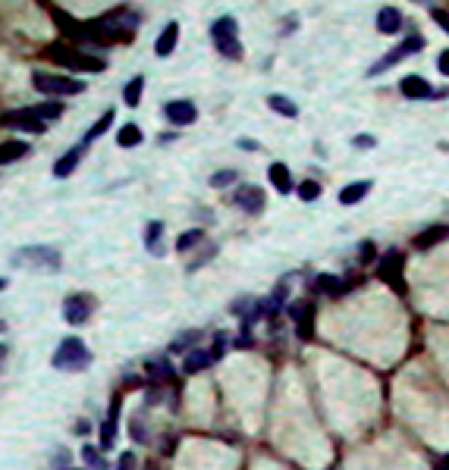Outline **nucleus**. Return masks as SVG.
<instances>
[{"instance_id":"f257e3e1","label":"nucleus","mask_w":449,"mask_h":470,"mask_svg":"<svg viewBox=\"0 0 449 470\" xmlns=\"http://www.w3.org/2000/svg\"><path fill=\"white\" fill-rule=\"evenodd\" d=\"M51 363H54V370L79 373V370H85L91 363V351H89V345H85L79 336H66L63 342L57 345V351H54Z\"/></svg>"},{"instance_id":"f03ea898","label":"nucleus","mask_w":449,"mask_h":470,"mask_svg":"<svg viewBox=\"0 0 449 470\" xmlns=\"http://www.w3.org/2000/svg\"><path fill=\"white\" fill-rule=\"evenodd\" d=\"M32 85L38 88L47 97H76V94L85 91L82 79H73V75H60V72H41L35 69L32 72Z\"/></svg>"},{"instance_id":"7ed1b4c3","label":"nucleus","mask_w":449,"mask_h":470,"mask_svg":"<svg viewBox=\"0 0 449 470\" xmlns=\"http://www.w3.org/2000/svg\"><path fill=\"white\" fill-rule=\"evenodd\" d=\"M211 38H214L217 54L227 60H242V41H239V22L233 16H220L211 25Z\"/></svg>"},{"instance_id":"20e7f679","label":"nucleus","mask_w":449,"mask_h":470,"mask_svg":"<svg viewBox=\"0 0 449 470\" xmlns=\"http://www.w3.org/2000/svg\"><path fill=\"white\" fill-rule=\"evenodd\" d=\"M45 267V269H51V273H57L60 269V251L57 248H51V244H29V248H22V251H16L13 254V267Z\"/></svg>"},{"instance_id":"39448f33","label":"nucleus","mask_w":449,"mask_h":470,"mask_svg":"<svg viewBox=\"0 0 449 470\" xmlns=\"http://www.w3.org/2000/svg\"><path fill=\"white\" fill-rule=\"evenodd\" d=\"M47 54H51V56H60L66 66H70V69H79V72H104V69H107V63H104L101 56L79 54V50L70 47V44H54Z\"/></svg>"},{"instance_id":"423d86ee","label":"nucleus","mask_w":449,"mask_h":470,"mask_svg":"<svg viewBox=\"0 0 449 470\" xmlns=\"http://www.w3.org/2000/svg\"><path fill=\"white\" fill-rule=\"evenodd\" d=\"M424 44H427V41H424V38L418 35V31H411V35L405 38L402 44H399V47H393L390 54H383V56H380V60L374 63L371 69H367V75H383L386 69H393L399 60H405V56H411V54H418V50H424Z\"/></svg>"},{"instance_id":"0eeeda50","label":"nucleus","mask_w":449,"mask_h":470,"mask_svg":"<svg viewBox=\"0 0 449 470\" xmlns=\"http://www.w3.org/2000/svg\"><path fill=\"white\" fill-rule=\"evenodd\" d=\"M3 129H16V132H29V135H41L47 129V123L41 116H35L32 107H22V110H7L0 116Z\"/></svg>"},{"instance_id":"6e6552de","label":"nucleus","mask_w":449,"mask_h":470,"mask_svg":"<svg viewBox=\"0 0 449 470\" xmlns=\"http://www.w3.org/2000/svg\"><path fill=\"white\" fill-rule=\"evenodd\" d=\"M95 307H98V301L91 298V295L76 292L63 301V320L70 326H85L91 320V313H95Z\"/></svg>"},{"instance_id":"1a4fd4ad","label":"nucleus","mask_w":449,"mask_h":470,"mask_svg":"<svg viewBox=\"0 0 449 470\" xmlns=\"http://www.w3.org/2000/svg\"><path fill=\"white\" fill-rule=\"evenodd\" d=\"M164 113L173 125H192L198 119V107L192 100H167Z\"/></svg>"},{"instance_id":"9d476101","label":"nucleus","mask_w":449,"mask_h":470,"mask_svg":"<svg viewBox=\"0 0 449 470\" xmlns=\"http://www.w3.org/2000/svg\"><path fill=\"white\" fill-rule=\"evenodd\" d=\"M236 204L242 207V213H261L264 210V191L258 185H242L236 188Z\"/></svg>"},{"instance_id":"9b49d317","label":"nucleus","mask_w":449,"mask_h":470,"mask_svg":"<svg viewBox=\"0 0 449 470\" xmlns=\"http://www.w3.org/2000/svg\"><path fill=\"white\" fill-rule=\"evenodd\" d=\"M399 91H402L409 100H427V97H434V91H430V81L424 79V75H405V79L399 81Z\"/></svg>"},{"instance_id":"f8f14e48","label":"nucleus","mask_w":449,"mask_h":470,"mask_svg":"<svg viewBox=\"0 0 449 470\" xmlns=\"http://www.w3.org/2000/svg\"><path fill=\"white\" fill-rule=\"evenodd\" d=\"M405 25V16L399 6H383V10L377 13V31L380 35H396V31H402Z\"/></svg>"},{"instance_id":"ddd939ff","label":"nucleus","mask_w":449,"mask_h":470,"mask_svg":"<svg viewBox=\"0 0 449 470\" xmlns=\"http://www.w3.org/2000/svg\"><path fill=\"white\" fill-rule=\"evenodd\" d=\"M374 188V182L371 179H358V182H349L346 188H340V204L342 207H355V204H361V201L367 198V191Z\"/></svg>"},{"instance_id":"4468645a","label":"nucleus","mask_w":449,"mask_h":470,"mask_svg":"<svg viewBox=\"0 0 449 470\" xmlns=\"http://www.w3.org/2000/svg\"><path fill=\"white\" fill-rule=\"evenodd\" d=\"M85 150H89L85 144H76V148H70L57 163H54V175H57V179H66V175L76 173V166H79V160L85 157Z\"/></svg>"},{"instance_id":"2eb2a0df","label":"nucleus","mask_w":449,"mask_h":470,"mask_svg":"<svg viewBox=\"0 0 449 470\" xmlns=\"http://www.w3.org/2000/svg\"><path fill=\"white\" fill-rule=\"evenodd\" d=\"M176 41H179V22H167L164 29H160L158 41H154V54L164 60V56H170L173 50H176Z\"/></svg>"},{"instance_id":"dca6fc26","label":"nucleus","mask_w":449,"mask_h":470,"mask_svg":"<svg viewBox=\"0 0 449 470\" xmlns=\"http://www.w3.org/2000/svg\"><path fill=\"white\" fill-rule=\"evenodd\" d=\"M217 357L211 354V351H204V348H192V351H185V357H183V373H201V370H208L211 363H214Z\"/></svg>"},{"instance_id":"f3484780","label":"nucleus","mask_w":449,"mask_h":470,"mask_svg":"<svg viewBox=\"0 0 449 470\" xmlns=\"http://www.w3.org/2000/svg\"><path fill=\"white\" fill-rule=\"evenodd\" d=\"M267 179H271V185L277 188L280 194H289L292 188V169L286 166V163H271V166H267Z\"/></svg>"},{"instance_id":"a211bd4d","label":"nucleus","mask_w":449,"mask_h":470,"mask_svg":"<svg viewBox=\"0 0 449 470\" xmlns=\"http://www.w3.org/2000/svg\"><path fill=\"white\" fill-rule=\"evenodd\" d=\"M29 150H32V148H29V141H22V138H10V141H3V144H0V166H3V163L22 160Z\"/></svg>"},{"instance_id":"6ab92c4d","label":"nucleus","mask_w":449,"mask_h":470,"mask_svg":"<svg viewBox=\"0 0 449 470\" xmlns=\"http://www.w3.org/2000/svg\"><path fill=\"white\" fill-rule=\"evenodd\" d=\"M160 238H164V223H160V219H151V223L145 226V248H148V254H154V257L164 254V244H160Z\"/></svg>"},{"instance_id":"aec40b11","label":"nucleus","mask_w":449,"mask_h":470,"mask_svg":"<svg viewBox=\"0 0 449 470\" xmlns=\"http://www.w3.org/2000/svg\"><path fill=\"white\" fill-rule=\"evenodd\" d=\"M267 107H271L273 113H280V116H286V119L298 116V104L289 97H283V94H271V97H267Z\"/></svg>"},{"instance_id":"412c9836","label":"nucleus","mask_w":449,"mask_h":470,"mask_svg":"<svg viewBox=\"0 0 449 470\" xmlns=\"http://www.w3.org/2000/svg\"><path fill=\"white\" fill-rule=\"evenodd\" d=\"M142 91H145V75H135V79H129L126 88H123V104H126V107H139L142 104Z\"/></svg>"},{"instance_id":"4be33fe9","label":"nucleus","mask_w":449,"mask_h":470,"mask_svg":"<svg viewBox=\"0 0 449 470\" xmlns=\"http://www.w3.org/2000/svg\"><path fill=\"white\" fill-rule=\"evenodd\" d=\"M110 125H114V110H104V113H101V119H98V123H95V125H91V129H89V132H85L82 144H85V148H91V141H98V138H101V135H104V132H107V129H110Z\"/></svg>"},{"instance_id":"5701e85b","label":"nucleus","mask_w":449,"mask_h":470,"mask_svg":"<svg viewBox=\"0 0 449 470\" xmlns=\"http://www.w3.org/2000/svg\"><path fill=\"white\" fill-rule=\"evenodd\" d=\"M314 288H317V292H324V295H340V292H346V282H342L340 276L321 273V276L314 279Z\"/></svg>"},{"instance_id":"b1692460","label":"nucleus","mask_w":449,"mask_h":470,"mask_svg":"<svg viewBox=\"0 0 449 470\" xmlns=\"http://www.w3.org/2000/svg\"><path fill=\"white\" fill-rule=\"evenodd\" d=\"M139 141H142V129L135 123H126L116 132V144H120V148H135Z\"/></svg>"},{"instance_id":"393cba45","label":"nucleus","mask_w":449,"mask_h":470,"mask_svg":"<svg viewBox=\"0 0 449 470\" xmlns=\"http://www.w3.org/2000/svg\"><path fill=\"white\" fill-rule=\"evenodd\" d=\"M82 461L89 464L91 470H107L110 461L101 455V448H95V445H82Z\"/></svg>"},{"instance_id":"a878e982","label":"nucleus","mask_w":449,"mask_h":470,"mask_svg":"<svg viewBox=\"0 0 449 470\" xmlns=\"http://www.w3.org/2000/svg\"><path fill=\"white\" fill-rule=\"evenodd\" d=\"M449 235V226H434V229H427V232H421V235L415 238V248H430V244H436L440 238H446Z\"/></svg>"},{"instance_id":"bb28decb","label":"nucleus","mask_w":449,"mask_h":470,"mask_svg":"<svg viewBox=\"0 0 449 470\" xmlns=\"http://www.w3.org/2000/svg\"><path fill=\"white\" fill-rule=\"evenodd\" d=\"M32 110H35V116H41L45 123H57V119L63 116V107H60V100H45V104L32 107Z\"/></svg>"},{"instance_id":"cd10ccee","label":"nucleus","mask_w":449,"mask_h":470,"mask_svg":"<svg viewBox=\"0 0 449 470\" xmlns=\"http://www.w3.org/2000/svg\"><path fill=\"white\" fill-rule=\"evenodd\" d=\"M201 242H204V232L201 229H189V232H183V235H179L176 251H179V254H185L189 248H198Z\"/></svg>"},{"instance_id":"c85d7f7f","label":"nucleus","mask_w":449,"mask_h":470,"mask_svg":"<svg viewBox=\"0 0 449 470\" xmlns=\"http://www.w3.org/2000/svg\"><path fill=\"white\" fill-rule=\"evenodd\" d=\"M116 423H120V420H114V417H107V420H104V426H101V451H110V448H114Z\"/></svg>"},{"instance_id":"c756f323","label":"nucleus","mask_w":449,"mask_h":470,"mask_svg":"<svg viewBox=\"0 0 449 470\" xmlns=\"http://www.w3.org/2000/svg\"><path fill=\"white\" fill-rule=\"evenodd\" d=\"M296 191H298V198H302V201H317V198H321V191H324V188H321V182L305 179L302 185L296 188Z\"/></svg>"},{"instance_id":"7c9ffc66","label":"nucleus","mask_w":449,"mask_h":470,"mask_svg":"<svg viewBox=\"0 0 449 470\" xmlns=\"http://www.w3.org/2000/svg\"><path fill=\"white\" fill-rule=\"evenodd\" d=\"M236 179H239V173H236V169H220V173L211 175V185H214V188H227V185H233Z\"/></svg>"},{"instance_id":"2f4dec72","label":"nucleus","mask_w":449,"mask_h":470,"mask_svg":"<svg viewBox=\"0 0 449 470\" xmlns=\"http://www.w3.org/2000/svg\"><path fill=\"white\" fill-rule=\"evenodd\" d=\"M198 336H201V332H198V329H192V332H183V336H179L176 342L170 345V351H185V348H189V345H195V342H198Z\"/></svg>"},{"instance_id":"473e14b6","label":"nucleus","mask_w":449,"mask_h":470,"mask_svg":"<svg viewBox=\"0 0 449 470\" xmlns=\"http://www.w3.org/2000/svg\"><path fill=\"white\" fill-rule=\"evenodd\" d=\"M430 19H434V22L449 35V10H440V6H436V10H430Z\"/></svg>"},{"instance_id":"72a5a7b5","label":"nucleus","mask_w":449,"mask_h":470,"mask_svg":"<svg viewBox=\"0 0 449 470\" xmlns=\"http://www.w3.org/2000/svg\"><path fill=\"white\" fill-rule=\"evenodd\" d=\"M148 373H151V376H160V379H164V376H167V379H170V376H173V367H170V363H160V361H154L151 367H148Z\"/></svg>"},{"instance_id":"f704fd0d","label":"nucleus","mask_w":449,"mask_h":470,"mask_svg":"<svg viewBox=\"0 0 449 470\" xmlns=\"http://www.w3.org/2000/svg\"><path fill=\"white\" fill-rule=\"evenodd\" d=\"M352 144H355L358 150H365V148H374V144H377V138H374V135H355Z\"/></svg>"},{"instance_id":"c9c22d12","label":"nucleus","mask_w":449,"mask_h":470,"mask_svg":"<svg viewBox=\"0 0 449 470\" xmlns=\"http://www.w3.org/2000/svg\"><path fill=\"white\" fill-rule=\"evenodd\" d=\"M66 464H70V451L57 448V455H54V470H66Z\"/></svg>"},{"instance_id":"e433bc0d","label":"nucleus","mask_w":449,"mask_h":470,"mask_svg":"<svg viewBox=\"0 0 449 470\" xmlns=\"http://www.w3.org/2000/svg\"><path fill=\"white\" fill-rule=\"evenodd\" d=\"M116 470H135V455H132V451H123V455H120V464H116Z\"/></svg>"},{"instance_id":"4c0bfd02","label":"nucleus","mask_w":449,"mask_h":470,"mask_svg":"<svg viewBox=\"0 0 449 470\" xmlns=\"http://www.w3.org/2000/svg\"><path fill=\"white\" fill-rule=\"evenodd\" d=\"M227 332H217V338H214V348H211V354H214V357H220L223 354V348H227Z\"/></svg>"},{"instance_id":"58836bf2","label":"nucleus","mask_w":449,"mask_h":470,"mask_svg":"<svg viewBox=\"0 0 449 470\" xmlns=\"http://www.w3.org/2000/svg\"><path fill=\"white\" fill-rule=\"evenodd\" d=\"M132 439H135V442H148V430L142 426V420H135V423H132Z\"/></svg>"},{"instance_id":"ea45409f","label":"nucleus","mask_w":449,"mask_h":470,"mask_svg":"<svg viewBox=\"0 0 449 470\" xmlns=\"http://www.w3.org/2000/svg\"><path fill=\"white\" fill-rule=\"evenodd\" d=\"M436 69H440L443 75H449V50H443V54L436 56Z\"/></svg>"},{"instance_id":"a19ab883","label":"nucleus","mask_w":449,"mask_h":470,"mask_svg":"<svg viewBox=\"0 0 449 470\" xmlns=\"http://www.w3.org/2000/svg\"><path fill=\"white\" fill-rule=\"evenodd\" d=\"M236 144H239V148H245V150H258V144H254V141H248V138H239Z\"/></svg>"},{"instance_id":"79ce46f5","label":"nucleus","mask_w":449,"mask_h":470,"mask_svg":"<svg viewBox=\"0 0 449 470\" xmlns=\"http://www.w3.org/2000/svg\"><path fill=\"white\" fill-rule=\"evenodd\" d=\"M3 357H7V345H0V361H3Z\"/></svg>"},{"instance_id":"37998d69","label":"nucleus","mask_w":449,"mask_h":470,"mask_svg":"<svg viewBox=\"0 0 449 470\" xmlns=\"http://www.w3.org/2000/svg\"><path fill=\"white\" fill-rule=\"evenodd\" d=\"M3 288H7V279H3V276H0V292H3Z\"/></svg>"}]
</instances>
